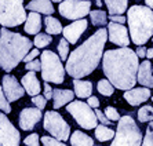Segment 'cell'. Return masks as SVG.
<instances>
[{
  "instance_id": "603a6c76",
  "label": "cell",
  "mask_w": 153,
  "mask_h": 146,
  "mask_svg": "<svg viewBox=\"0 0 153 146\" xmlns=\"http://www.w3.org/2000/svg\"><path fill=\"white\" fill-rule=\"evenodd\" d=\"M109 15H123L127 11L128 0H103Z\"/></svg>"
},
{
  "instance_id": "bcb514c9",
  "label": "cell",
  "mask_w": 153,
  "mask_h": 146,
  "mask_svg": "<svg viewBox=\"0 0 153 146\" xmlns=\"http://www.w3.org/2000/svg\"><path fill=\"white\" fill-rule=\"evenodd\" d=\"M145 3H146V6H148V7L153 10V0H145Z\"/></svg>"
},
{
  "instance_id": "74e56055",
  "label": "cell",
  "mask_w": 153,
  "mask_h": 146,
  "mask_svg": "<svg viewBox=\"0 0 153 146\" xmlns=\"http://www.w3.org/2000/svg\"><path fill=\"white\" fill-rule=\"evenodd\" d=\"M24 143L26 146H40L39 145V135L37 134H30L24 139Z\"/></svg>"
},
{
  "instance_id": "ba28073f",
  "label": "cell",
  "mask_w": 153,
  "mask_h": 146,
  "mask_svg": "<svg viewBox=\"0 0 153 146\" xmlns=\"http://www.w3.org/2000/svg\"><path fill=\"white\" fill-rule=\"evenodd\" d=\"M66 110L82 128L93 130L98 127V119H97L95 110H93V107L87 102L73 101L69 105H66Z\"/></svg>"
},
{
  "instance_id": "b9f144b4",
  "label": "cell",
  "mask_w": 153,
  "mask_h": 146,
  "mask_svg": "<svg viewBox=\"0 0 153 146\" xmlns=\"http://www.w3.org/2000/svg\"><path fill=\"white\" fill-rule=\"evenodd\" d=\"M109 19H111V22H116V24H121V25H124V22L127 21V18L123 15H109Z\"/></svg>"
},
{
  "instance_id": "7402d4cb",
  "label": "cell",
  "mask_w": 153,
  "mask_h": 146,
  "mask_svg": "<svg viewBox=\"0 0 153 146\" xmlns=\"http://www.w3.org/2000/svg\"><path fill=\"white\" fill-rule=\"evenodd\" d=\"M73 88H75V95L79 98H87L93 96V83L87 80H80V79H73Z\"/></svg>"
},
{
  "instance_id": "836d02e7",
  "label": "cell",
  "mask_w": 153,
  "mask_h": 146,
  "mask_svg": "<svg viewBox=\"0 0 153 146\" xmlns=\"http://www.w3.org/2000/svg\"><path fill=\"white\" fill-rule=\"evenodd\" d=\"M40 141H42V143L44 146H66L62 141H58V139L53 138V136H42Z\"/></svg>"
},
{
  "instance_id": "d6a6232c",
  "label": "cell",
  "mask_w": 153,
  "mask_h": 146,
  "mask_svg": "<svg viewBox=\"0 0 153 146\" xmlns=\"http://www.w3.org/2000/svg\"><path fill=\"white\" fill-rule=\"evenodd\" d=\"M142 146H153V121L146 128V134L143 136Z\"/></svg>"
},
{
  "instance_id": "7bdbcfd3",
  "label": "cell",
  "mask_w": 153,
  "mask_h": 146,
  "mask_svg": "<svg viewBox=\"0 0 153 146\" xmlns=\"http://www.w3.org/2000/svg\"><path fill=\"white\" fill-rule=\"evenodd\" d=\"M87 103H88L93 109H98V106H100V99H98L97 96H90L88 99H87Z\"/></svg>"
},
{
  "instance_id": "681fc988",
  "label": "cell",
  "mask_w": 153,
  "mask_h": 146,
  "mask_svg": "<svg viewBox=\"0 0 153 146\" xmlns=\"http://www.w3.org/2000/svg\"><path fill=\"white\" fill-rule=\"evenodd\" d=\"M152 102H153V96H152Z\"/></svg>"
},
{
  "instance_id": "44dd1931",
  "label": "cell",
  "mask_w": 153,
  "mask_h": 146,
  "mask_svg": "<svg viewBox=\"0 0 153 146\" xmlns=\"http://www.w3.org/2000/svg\"><path fill=\"white\" fill-rule=\"evenodd\" d=\"M24 29L28 35H39L40 29H42V17H40L39 13H29Z\"/></svg>"
},
{
  "instance_id": "3957f363",
  "label": "cell",
  "mask_w": 153,
  "mask_h": 146,
  "mask_svg": "<svg viewBox=\"0 0 153 146\" xmlns=\"http://www.w3.org/2000/svg\"><path fill=\"white\" fill-rule=\"evenodd\" d=\"M33 43L19 33L11 32L7 28L0 29V68L11 72L32 51Z\"/></svg>"
},
{
  "instance_id": "d4e9b609",
  "label": "cell",
  "mask_w": 153,
  "mask_h": 146,
  "mask_svg": "<svg viewBox=\"0 0 153 146\" xmlns=\"http://www.w3.org/2000/svg\"><path fill=\"white\" fill-rule=\"evenodd\" d=\"M44 25H46V32L47 35H59L61 32H64V28L61 25V22L54 17H46L44 18Z\"/></svg>"
},
{
  "instance_id": "7a4b0ae2",
  "label": "cell",
  "mask_w": 153,
  "mask_h": 146,
  "mask_svg": "<svg viewBox=\"0 0 153 146\" xmlns=\"http://www.w3.org/2000/svg\"><path fill=\"white\" fill-rule=\"evenodd\" d=\"M106 39H109L108 30L101 28L76 50L72 51L65 66L66 73L73 79H82L91 75L103 58V47Z\"/></svg>"
},
{
  "instance_id": "8d00e7d4",
  "label": "cell",
  "mask_w": 153,
  "mask_h": 146,
  "mask_svg": "<svg viewBox=\"0 0 153 146\" xmlns=\"http://www.w3.org/2000/svg\"><path fill=\"white\" fill-rule=\"evenodd\" d=\"M25 69L29 72H42V62L39 59H35L32 62L25 65Z\"/></svg>"
},
{
  "instance_id": "5b68a950",
  "label": "cell",
  "mask_w": 153,
  "mask_h": 146,
  "mask_svg": "<svg viewBox=\"0 0 153 146\" xmlns=\"http://www.w3.org/2000/svg\"><path fill=\"white\" fill-rule=\"evenodd\" d=\"M143 136L141 128L131 116H123L119 120L117 131L111 146H142Z\"/></svg>"
},
{
  "instance_id": "f907efd6",
  "label": "cell",
  "mask_w": 153,
  "mask_h": 146,
  "mask_svg": "<svg viewBox=\"0 0 153 146\" xmlns=\"http://www.w3.org/2000/svg\"><path fill=\"white\" fill-rule=\"evenodd\" d=\"M152 42H153V37H152Z\"/></svg>"
},
{
  "instance_id": "7dc6e473",
  "label": "cell",
  "mask_w": 153,
  "mask_h": 146,
  "mask_svg": "<svg viewBox=\"0 0 153 146\" xmlns=\"http://www.w3.org/2000/svg\"><path fill=\"white\" fill-rule=\"evenodd\" d=\"M95 3H97V6H98V7H101V6H102V1H101V0H95Z\"/></svg>"
},
{
  "instance_id": "d590c367",
  "label": "cell",
  "mask_w": 153,
  "mask_h": 146,
  "mask_svg": "<svg viewBox=\"0 0 153 146\" xmlns=\"http://www.w3.org/2000/svg\"><path fill=\"white\" fill-rule=\"evenodd\" d=\"M32 103L37 107V109L43 110V109L46 107V105H47V99L44 98V95H36V96H33L32 98Z\"/></svg>"
},
{
  "instance_id": "f35d334b",
  "label": "cell",
  "mask_w": 153,
  "mask_h": 146,
  "mask_svg": "<svg viewBox=\"0 0 153 146\" xmlns=\"http://www.w3.org/2000/svg\"><path fill=\"white\" fill-rule=\"evenodd\" d=\"M95 114H97V119H98V121H101V123H102L103 125L112 124V121L106 117V114L103 113V112H101L100 109H95Z\"/></svg>"
},
{
  "instance_id": "ac0fdd59",
  "label": "cell",
  "mask_w": 153,
  "mask_h": 146,
  "mask_svg": "<svg viewBox=\"0 0 153 146\" xmlns=\"http://www.w3.org/2000/svg\"><path fill=\"white\" fill-rule=\"evenodd\" d=\"M21 84L32 98L36 95H40V82L39 79L36 77V72H28L21 79Z\"/></svg>"
},
{
  "instance_id": "5bb4252c",
  "label": "cell",
  "mask_w": 153,
  "mask_h": 146,
  "mask_svg": "<svg viewBox=\"0 0 153 146\" xmlns=\"http://www.w3.org/2000/svg\"><path fill=\"white\" fill-rule=\"evenodd\" d=\"M43 114L42 110L37 109V107H25L22 109L21 113H19V119H18V123H19V127L24 131H30V130L35 128V125L42 120Z\"/></svg>"
},
{
  "instance_id": "8fae6325",
  "label": "cell",
  "mask_w": 153,
  "mask_h": 146,
  "mask_svg": "<svg viewBox=\"0 0 153 146\" xmlns=\"http://www.w3.org/2000/svg\"><path fill=\"white\" fill-rule=\"evenodd\" d=\"M21 142L19 131L4 113L0 112V146H18Z\"/></svg>"
},
{
  "instance_id": "4fadbf2b",
  "label": "cell",
  "mask_w": 153,
  "mask_h": 146,
  "mask_svg": "<svg viewBox=\"0 0 153 146\" xmlns=\"http://www.w3.org/2000/svg\"><path fill=\"white\" fill-rule=\"evenodd\" d=\"M108 36L109 42L113 44H117L120 48L128 47L130 44V37H128V30L124 25L116 24V22H109L108 24Z\"/></svg>"
},
{
  "instance_id": "9c48e42d",
  "label": "cell",
  "mask_w": 153,
  "mask_h": 146,
  "mask_svg": "<svg viewBox=\"0 0 153 146\" xmlns=\"http://www.w3.org/2000/svg\"><path fill=\"white\" fill-rule=\"evenodd\" d=\"M43 127L47 132H50L53 138L58 139V141L65 142V141L71 139V125L55 110L46 112Z\"/></svg>"
},
{
  "instance_id": "484cf974",
  "label": "cell",
  "mask_w": 153,
  "mask_h": 146,
  "mask_svg": "<svg viewBox=\"0 0 153 146\" xmlns=\"http://www.w3.org/2000/svg\"><path fill=\"white\" fill-rule=\"evenodd\" d=\"M116 132L112 128H108L106 125H98L95 128V138L100 141V142H106V141H111V139L114 138Z\"/></svg>"
},
{
  "instance_id": "f6af8a7d",
  "label": "cell",
  "mask_w": 153,
  "mask_h": 146,
  "mask_svg": "<svg viewBox=\"0 0 153 146\" xmlns=\"http://www.w3.org/2000/svg\"><path fill=\"white\" fill-rule=\"evenodd\" d=\"M146 58H149V59H152V58H153V47H152V48H148V54H146Z\"/></svg>"
},
{
  "instance_id": "4dcf8cb0",
  "label": "cell",
  "mask_w": 153,
  "mask_h": 146,
  "mask_svg": "<svg viewBox=\"0 0 153 146\" xmlns=\"http://www.w3.org/2000/svg\"><path fill=\"white\" fill-rule=\"evenodd\" d=\"M58 55L61 61H68L69 58V42L66 39H61L58 43Z\"/></svg>"
},
{
  "instance_id": "ab89813d",
  "label": "cell",
  "mask_w": 153,
  "mask_h": 146,
  "mask_svg": "<svg viewBox=\"0 0 153 146\" xmlns=\"http://www.w3.org/2000/svg\"><path fill=\"white\" fill-rule=\"evenodd\" d=\"M37 55H39V50H37V48H32V51H30V53H29L28 55L25 57L24 62H25V64H29V62H32V61H35Z\"/></svg>"
},
{
  "instance_id": "f1b7e54d",
  "label": "cell",
  "mask_w": 153,
  "mask_h": 146,
  "mask_svg": "<svg viewBox=\"0 0 153 146\" xmlns=\"http://www.w3.org/2000/svg\"><path fill=\"white\" fill-rule=\"evenodd\" d=\"M138 120H139V123H148V121H153V106H150V105H145V106L139 107V110H138Z\"/></svg>"
},
{
  "instance_id": "83f0119b",
  "label": "cell",
  "mask_w": 153,
  "mask_h": 146,
  "mask_svg": "<svg viewBox=\"0 0 153 146\" xmlns=\"http://www.w3.org/2000/svg\"><path fill=\"white\" fill-rule=\"evenodd\" d=\"M97 90H98V93L102 94L103 96H112L114 93V87L108 79H102L98 82L97 84Z\"/></svg>"
},
{
  "instance_id": "60d3db41",
  "label": "cell",
  "mask_w": 153,
  "mask_h": 146,
  "mask_svg": "<svg viewBox=\"0 0 153 146\" xmlns=\"http://www.w3.org/2000/svg\"><path fill=\"white\" fill-rule=\"evenodd\" d=\"M53 96H54V88H51V86L48 83H44V98L48 101Z\"/></svg>"
},
{
  "instance_id": "4316f807",
  "label": "cell",
  "mask_w": 153,
  "mask_h": 146,
  "mask_svg": "<svg viewBox=\"0 0 153 146\" xmlns=\"http://www.w3.org/2000/svg\"><path fill=\"white\" fill-rule=\"evenodd\" d=\"M90 18L94 26H105L109 15H106V13L102 10H94L90 13Z\"/></svg>"
},
{
  "instance_id": "277c9868",
  "label": "cell",
  "mask_w": 153,
  "mask_h": 146,
  "mask_svg": "<svg viewBox=\"0 0 153 146\" xmlns=\"http://www.w3.org/2000/svg\"><path fill=\"white\" fill-rule=\"evenodd\" d=\"M127 22L130 37L138 47L153 37V10L148 6H131L127 13Z\"/></svg>"
},
{
  "instance_id": "c3c4849f",
  "label": "cell",
  "mask_w": 153,
  "mask_h": 146,
  "mask_svg": "<svg viewBox=\"0 0 153 146\" xmlns=\"http://www.w3.org/2000/svg\"><path fill=\"white\" fill-rule=\"evenodd\" d=\"M51 1H54V3H62L64 0H51Z\"/></svg>"
},
{
  "instance_id": "8992f818",
  "label": "cell",
  "mask_w": 153,
  "mask_h": 146,
  "mask_svg": "<svg viewBox=\"0 0 153 146\" xmlns=\"http://www.w3.org/2000/svg\"><path fill=\"white\" fill-rule=\"evenodd\" d=\"M40 62H42V79L44 82L54 84L64 83L66 69L61 62L59 55L50 50H44L40 57Z\"/></svg>"
},
{
  "instance_id": "f546056e",
  "label": "cell",
  "mask_w": 153,
  "mask_h": 146,
  "mask_svg": "<svg viewBox=\"0 0 153 146\" xmlns=\"http://www.w3.org/2000/svg\"><path fill=\"white\" fill-rule=\"evenodd\" d=\"M51 42H53V37H51L50 35H47V33H39V35L35 37V40H33V44H35L37 48H44V47H47Z\"/></svg>"
},
{
  "instance_id": "2e32d148",
  "label": "cell",
  "mask_w": 153,
  "mask_h": 146,
  "mask_svg": "<svg viewBox=\"0 0 153 146\" xmlns=\"http://www.w3.org/2000/svg\"><path fill=\"white\" fill-rule=\"evenodd\" d=\"M124 99L127 101L131 106H138L141 103L146 102L150 98V88L146 87H138V88L128 90L124 93Z\"/></svg>"
},
{
  "instance_id": "9a60e30c",
  "label": "cell",
  "mask_w": 153,
  "mask_h": 146,
  "mask_svg": "<svg viewBox=\"0 0 153 146\" xmlns=\"http://www.w3.org/2000/svg\"><path fill=\"white\" fill-rule=\"evenodd\" d=\"M87 26H88V22L87 19H79L75 21L73 24H69L68 26L64 28V39H66L71 44H76L79 42V39L82 37V35L87 30Z\"/></svg>"
},
{
  "instance_id": "ee69618b",
  "label": "cell",
  "mask_w": 153,
  "mask_h": 146,
  "mask_svg": "<svg viewBox=\"0 0 153 146\" xmlns=\"http://www.w3.org/2000/svg\"><path fill=\"white\" fill-rule=\"evenodd\" d=\"M137 55H138V58H146V54H148V50H146L143 46H139L138 48H137Z\"/></svg>"
},
{
  "instance_id": "cb8c5ba5",
  "label": "cell",
  "mask_w": 153,
  "mask_h": 146,
  "mask_svg": "<svg viewBox=\"0 0 153 146\" xmlns=\"http://www.w3.org/2000/svg\"><path fill=\"white\" fill-rule=\"evenodd\" d=\"M72 146H94V139L82 131H73L71 135Z\"/></svg>"
},
{
  "instance_id": "52a82bcc",
  "label": "cell",
  "mask_w": 153,
  "mask_h": 146,
  "mask_svg": "<svg viewBox=\"0 0 153 146\" xmlns=\"http://www.w3.org/2000/svg\"><path fill=\"white\" fill-rule=\"evenodd\" d=\"M24 0H0V24L3 28H14L26 21Z\"/></svg>"
},
{
  "instance_id": "e575fe53",
  "label": "cell",
  "mask_w": 153,
  "mask_h": 146,
  "mask_svg": "<svg viewBox=\"0 0 153 146\" xmlns=\"http://www.w3.org/2000/svg\"><path fill=\"white\" fill-rule=\"evenodd\" d=\"M103 113L106 114V117L109 119L111 121H119L120 120V114H119V112L114 109L113 106H106V109H105V112Z\"/></svg>"
},
{
  "instance_id": "ffe728a7",
  "label": "cell",
  "mask_w": 153,
  "mask_h": 146,
  "mask_svg": "<svg viewBox=\"0 0 153 146\" xmlns=\"http://www.w3.org/2000/svg\"><path fill=\"white\" fill-rule=\"evenodd\" d=\"M73 96L75 93L71 91V90H59L55 88L54 90V109H58V107H62L64 105H69L71 102H73Z\"/></svg>"
},
{
  "instance_id": "d6986e66",
  "label": "cell",
  "mask_w": 153,
  "mask_h": 146,
  "mask_svg": "<svg viewBox=\"0 0 153 146\" xmlns=\"http://www.w3.org/2000/svg\"><path fill=\"white\" fill-rule=\"evenodd\" d=\"M29 11L32 13H39V14H46V15H53L54 14V7L51 0H30L26 6Z\"/></svg>"
},
{
  "instance_id": "7c38bea8",
  "label": "cell",
  "mask_w": 153,
  "mask_h": 146,
  "mask_svg": "<svg viewBox=\"0 0 153 146\" xmlns=\"http://www.w3.org/2000/svg\"><path fill=\"white\" fill-rule=\"evenodd\" d=\"M1 87H3V91L6 94V98L8 99V102H14L18 101L19 98L25 95V88L22 87V84L18 83V80L14 77L13 75H6L3 77V82H1Z\"/></svg>"
},
{
  "instance_id": "1f68e13d",
  "label": "cell",
  "mask_w": 153,
  "mask_h": 146,
  "mask_svg": "<svg viewBox=\"0 0 153 146\" xmlns=\"http://www.w3.org/2000/svg\"><path fill=\"white\" fill-rule=\"evenodd\" d=\"M0 109L4 112V113H10L11 112V106H10V102L8 99L6 98V94L3 91V87L0 86Z\"/></svg>"
},
{
  "instance_id": "6da1fadb",
  "label": "cell",
  "mask_w": 153,
  "mask_h": 146,
  "mask_svg": "<svg viewBox=\"0 0 153 146\" xmlns=\"http://www.w3.org/2000/svg\"><path fill=\"white\" fill-rule=\"evenodd\" d=\"M139 61L131 48L106 50L102 58V70L106 79L119 90H132L138 82Z\"/></svg>"
},
{
  "instance_id": "e0dca14e",
  "label": "cell",
  "mask_w": 153,
  "mask_h": 146,
  "mask_svg": "<svg viewBox=\"0 0 153 146\" xmlns=\"http://www.w3.org/2000/svg\"><path fill=\"white\" fill-rule=\"evenodd\" d=\"M138 83L146 88H153V66L150 61H143L139 64Z\"/></svg>"
},
{
  "instance_id": "30bf717a",
  "label": "cell",
  "mask_w": 153,
  "mask_h": 146,
  "mask_svg": "<svg viewBox=\"0 0 153 146\" xmlns=\"http://www.w3.org/2000/svg\"><path fill=\"white\" fill-rule=\"evenodd\" d=\"M58 11L62 17L72 21L84 19L87 14L91 13V1L90 0H64L59 3Z\"/></svg>"
}]
</instances>
